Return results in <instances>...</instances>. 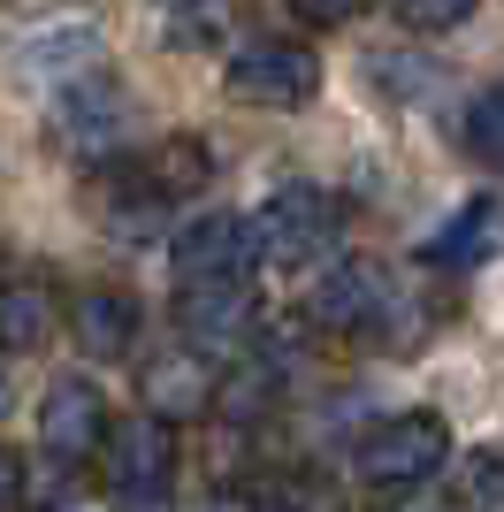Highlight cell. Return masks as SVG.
<instances>
[{
    "label": "cell",
    "instance_id": "1",
    "mask_svg": "<svg viewBox=\"0 0 504 512\" xmlns=\"http://www.w3.org/2000/svg\"><path fill=\"white\" fill-rule=\"evenodd\" d=\"M443 459H451L443 413H390V421H375L367 436H359V451H352L359 482H375L382 497L428 490V482L443 474Z\"/></svg>",
    "mask_w": 504,
    "mask_h": 512
},
{
    "label": "cell",
    "instance_id": "2",
    "mask_svg": "<svg viewBox=\"0 0 504 512\" xmlns=\"http://www.w3.org/2000/svg\"><path fill=\"white\" fill-rule=\"evenodd\" d=\"M245 230H252V260L260 268H314L344 237V207L321 184H283L260 214H245Z\"/></svg>",
    "mask_w": 504,
    "mask_h": 512
},
{
    "label": "cell",
    "instance_id": "3",
    "mask_svg": "<svg viewBox=\"0 0 504 512\" xmlns=\"http://www.w3.org/2000/svg\"><path fill=\"white\" fill-rule=\"evenodd\" d=\"M314 92H321V54H306V46H291V39H245L230 54V100H245V107L291 115V107H306Z\"/></svg>",
    "mask_w": 504,
    "mask_h": 512
},
{
    "label": "cell",
    "instance_id": "4",
    "mask_svg": "<svg viewBox=\"0 0 504 512\" xmlns=\"http://www.w3.org/2000/svg\"><path fill=\"white\" fill-rule=\"evenodd\" d=\"M100 474H107V490H115V497H161L168 482H176V421H161V413L107 421Z\"/></svg>",
    "mask_w": 504,
    "mask_h": 512
},
{
    "label": "cell",
    "instance_id": "5",
    "mask_svg": "<svg viewBox=\"0 0 504 512\" xmlns=\"http://www.w3.org/2000/svg\"><path fill=\"white\" fill-rule=\"evenodd\" d=\"M390 306H398V291H390V276L375 260H336L329 276L306 291V321L329 329V337H382Z\"/></svg>",
    "mask_w": 504,
    "mask_h": 512
},
{
    "label": "cell",
    "instance_id": "6",
    "mask_svg": "<svg viewBox=\"0 0 504 512\" xmlns=\"http://www.w3.org/2000/svg\"><path fill=\"white\" fill-rule=\"evenodd\" d=\"M54 138H62L69 153H84V161L123 153V138H130V92L115 85L107 69L62 85V92H54Z\"/></svg>",
    "mask_w": 504,
    "mask_h": 512
},
{
    "label": "cell",
    "instance_id": "7",
    "mask_svg": "<svg viewBox=\"0 0 504 512\" xmlns=\"http://www.w3.org/2000/svg\"><path fill=\"white\" fill-rule=\"evenodd\" d=\"M39 444H46V459H62V467L100 459V444H107V398L84 383V375L46 383V398H39Z\"/></svg>",
    "mask_w": 504,
    "mask_h": 512
},
{
    "label": "cell",
    "instance_id": "8",
    "mask_svg": "<svg viewBox=\"0 0 504 512\" xmlns=\"http://www.w3.org/2000/svg\"><path fill=\"white\" fill-rule=\"evenodd\" d=\"M8 69H16V77H31V85H46V92L77 85V77H92V69H100V23H84V16L39 23L31 39H16Z\"/></svg>",
    "mask_w": 504,
    "mask_h": 512
},
{
    "label": "cell",
    "instance_id": "9",
    "mask_svg": "<svg viewBox=\"0 0 504 512\" xmlns=\"http://www.w3.org/2000/svg\"><path fill=\"white\" fill-rule=\"evenodd\" d=\"M237 276H260L245 214H199L176 230V283H237Z\"/></svg>",
    "mask_w": 504,
    "mask_h": 512
},
{
    "label": "cell",
    "instance_id": "10",
    "mask_svg": "<svg viewBox=\"0 0 504 512\" xmlns=\"http://www.w3.org/2000/svg\"><path fill=\"white\" fill-rule=\"evenodd\" d=\"M252 276L237 283H176V329L191 344H222V337H245L252 329Z\"/></svg>",
    "mask_w": 504,
    "mask_h": 512
},
{
    "label": "cell",
    "instance_id": "11",
    "mask_svg": "<svg viewBox=\"0 0 504 512\" xmlns=\"http://www.w3.org/2000/svg\"><path fill=\"white\" fill-rule=\"evenodd\" d=\"M69 337H77V352H92V360H130V352H138V306H130L123 291H84V299L69 306Z\"/></svg>",
    "mask_w": 504,
    "mask_h": 512
},
{
    "label": "cell",
    "instance_id": "12",
    "mask_svg": "<svg viewBox=\"0 0 504 512\" xmlns=\"http://www.w3.org/2000/svg\"><path fill=\"white\" fill-rule=\"evenodd\" d=\"M214 406V375L199 367V352H161L146 367V413L161 421H191V413Z\"/></svg>",
    "mask_w": 504,
    "mask_h": 512
},
{
    "label": "cell",
    "instance_id": "13",
    "mask_svg": "<svg viewBox=\"0 0 504 512\" xmlns=\"http://www.w3.org/2000/svg\"><path fill=\"white\" fill-rule=\"evenodd\" d=\"M207 176H214V153H207V138H191V130L161 138V146L138 161V184H146L153 199H191Z\"/></svg>",
    "mask_w": 504,
    "mask_h": 512
},
{
    "label": "cell",
    "instance_id": "14",
    "mask_svg": "<svg viewBox=\"0 0 504 512\" xmlns=\"http://www.w3.org/2000/svg\"><path fill=\"white\" fill-rule=\"evenodd\" d=\"M283 398V360H268V352H252V360H237L222 383H214V413L237 428H252L260 413Z\"/></svg>",
    "mask_w": 504,
    "mask_h": 512
},
{
    "label": "cell",
    "instance_id": "15",
    "mask_svg": "<svg viewBox=\"0 0 504 512\" xmlns=\"http://www.w3.org/2000/svg\"><path fill=\"white\" fill-rule=\"evenodd\" d=\"M497 230H504V222H497V199H466V207L428 237V268H474V260H489Z\"/></svg>",
    "mask_w": 504,
    "mask_h": 512
},
{
    "label": "cell",
    "instance_id": "16",
    "mask_svg": "<svg viewBox=\"0 0 504 512\" xmlns=\"http://www.w3.org/2000/svg\"><path fill=\"white\" fill-rule=\"evenodd\" d=\"M54 299L46 283H0V352H39L54 344Z\"/></svg>",
    "mask_w": 504,
    "mask_h": 512
},
{
    "label": "cell",
    "instance_id": "17",
    "mask_svg": "<svg viewBox=\"0 0 504 512\" xmlns=\"http://www.w3.org/2000/svg\"><path fill=\"white\" fill-rule=\"evenodd\" d=\"M245 512H336V490L321 474H275L245 497Z\"/></svg>",
    "mask_w": 504,
    "mask_h": 512
},
{
    "label": "cell",
    "instance_id": "18",
    "mask_svg": "<svg viewBox=\"0 0 504 512\" xmlns=\"http://www.w3.org/2000/svg\"><path fill=\"white\" fill-rule=\"evenodd\" d=\"M466 146L504 169V77H497V85H482V100L466 107Z\"/></svg>",
    "mask_w": 504,
    "mask_h": 512
},
{
    "label": "cell",
    "instance_id": "19",
    "mask_svg": "<svg viewBox=\"0 0 504 512\" xmlns=\"http://www.w3.org/2000/svg\"><path fill=\"white\" fill-rule=\"evenodd\" d=\"M161 207H168V199H153L146 184L130 176V192H115V199H107V230L123 237V245H138V237H153V222H161Z\"/></svg>",
    "mask_w": 504,
    "mask_h": 512
},
{
    "label": "cell",
    "instance_id": "20",
    "mask_svg": "<svg viewBox=\"0 0 504 512\" xmlns=\"http://www.w3.org/2000/svg\"><path fill=\"white\" fill-rule=\"evenodd\" d=\"M474 8H482V0H398V23L420 31V39H436V31H459Z\"/></svg>",
    "mask_w": 504,
    "mask_h": 512
},
{
    "label": "cell",
    "instance_id": "21",
    "mask_svg": "<svg viewBox=\"0 0 504 512\" xmlns=\"http://www.w3.org/2000/svg\"><path fill=\"white\" fill-rule=\"evenodd\" d=\"M466 482H474V490H466V505H474V512H504V459H497V451H482Z\"/></svg>",
    "mask_w": 504,
    "mask_h": 512
},
{
    "label": "cell",
    "instance_id": "22",
    "mask_svg": "<svg viewBox=\"0 0 504 512\" xmlns=\"http://www.w3.org/2000/svg\"><path fill=\"white\" fill-rule=\"evenodd\" d=\"M375 8V0H291V16L298 23H314V31H336V23H359Z\"/></svg>",
    "mask_w": 504,
    "mask_h": 512
},
{
    "label": "cell",
    "instance_id": "23",
    "mask_svg": "<svg viewBox=\"0 0 504 512\" xmlns=\"http://www.w3.org/2000/svg\"><path fill=\"white\" fill-rule=\"evenodd\" d=\"M8 497H23V459L0 444V505H8Z\"/></svg>",
    "mask_w": 504,
    "mask_h": 512
},
{
    "label": "cell",
    "instance_id": "24",
    "mask_svg": "<svg viewBox=\"0 0 504 512\" xmlns=\"http://www.w3.org/2000/svg\"><path fill=\"white\" fill-rule=\"evenodd\" d=\"M207 512H245V497H214V505Z\"/></svg>",
    "mask_w": 504,
    "mask_h": 512
},
{
    "label": "cell",
    "instance_id": "25",
    "mask_svg": "<svg viewBox=\"0 0 504 512\" xmlns=\"http://www.w3.org/2000/svg\"><path fill=\"white\" fill-rule=\"evenodd\" d=\"M161 8H168V16H184V8H207V0H161Z\"/></svg>",
    "mask_w": 504,
    "mask_h": 512
},
{
    "label": "cell",
    "instance_id": "26",
    "mask_svg": "<svg viewBox=\"0 0 504 512\" xmlns=\"http://www.w3.org/2000/svg\"><path fill=\"white\" fill-rule=\"evenodd\" d=\"M0 375H8V352H0Z\"/></svg>",
    "mask_w": 504,
    "mask_h": 512
}]
</instances>
